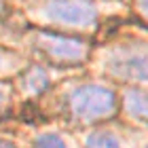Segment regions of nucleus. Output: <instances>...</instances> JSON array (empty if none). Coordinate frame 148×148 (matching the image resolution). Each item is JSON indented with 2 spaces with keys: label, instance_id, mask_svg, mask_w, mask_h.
<instances>
[{
  "label": "nucleus",
  "instance_id": "obj_1",
  "mask_svg": "<svg viewBox=\"0 0 148 148\" xmlns=\"http://www.w3.org/2000/svg\"><path fill=\"white\" fill-rule=\"evenodd\" d=\"M70 108L80 119H104L114 110V93L106 87L85 85L70 95Z\"/></svg>",
  "mask_w": 148,
  "mask_h": 148
},
{
  "label": "nucleus",
  "instance_id": "obj_2",
  "mask_svg": "<svg viewBox=\"0 0 148 148\" xmlns=\"http://www.w3.org/2000/svg\"><path fill=\"white\" fill-rule=\"evenodd\" d=\"M36 47L45 51L49 57L55 62H80L87 55V45L76 38H66L62 34H53V32H38L36 34Z\"/></svg>",
  "mask_w": 148,
  "mask_h": 148
},
{
  "label": "nucleus",
  "instance_id": "obj_3",
  "mask_svg": "<svg viewBox=\"0 0 148 148\" xmlns=\"http://www.w3.org/2000/svg\"><path fill=\"white\" fill-rule=\"evenodd\" d=\"M47 13L53 21L68 25H89L95 19V9L85 0H51Z\"/></svg>",
  "mask_w": 148,
  "mask_h": 148
},
{
  "label": "nucleus",
  "instance_id": "obj_4",
  "mask_svg": "<svg viewBox=\"0 0 148 148\" xmlns=\"http://www.w3.org/2000/svg\"><path fill=\"white\" fill-rule=\"evenodd\" d=\"M127 108L133 116L144 119L146 116V97L142 91H129L127 93Z\"/></svg>",
  "mask_w": 148,
  "mask_h": 148
},
{
  "label": "nucleus",
  "instance_id": "obj_5",
  "mask_svg": "<svg viewBox=\"0 0 148 148\" xmlns=\"http://www.w3.org/2000/svg\"><path fill=\"white\" fill-rule=\"evenodd\" d=\"M87 148H121V146H119V140L114 136L97 131V133H91L87 138Z\"/></svg>",
  "mask_w": 148,
  "mask_h": 148
},
{
  "label": "nucleus",
  "instance_id": "obj_6",
  "mask_svg": "<svg viewBox=\"0 0 148 148\" xmlns=\"http://www.w3.org/2000/svg\"><path fill=\"white\" fill-rule=\"evenodd\" d=\"M47 83H49V78L45 76V72L40 68H32L23 76V85H25V89H30V91H40L42 87H47Z\"/></svg>",
  "mask_w": 148,
  "mask_h": 148
},
{
  "label": "nucleus",
  "instance_id": "obj_7",
  "mask_svg": "<svg viewBox=\"0 0 148 148\" xmlns=\"http://www.w3.org/2000/svg\"><path fill=\"white\" fill-rule=\"evenodd\" d=\"M36 148H66V144L55 133H45L36 140Z\"/></svg>",
  "mask_w": 148,
  "mask_h": 148
},
{
  "label": "nucleus",
  "instance_id": "obj_8",
  "mask_svg": "<svg viewBox=\"0 0 148 148\" xmlns=\"http://www.w3.org/2000/svg\"><path fill=\"white\" fill-rule=\"evenodd\" d=\"M0 148H15L13 144H6V142H0Z\"/></svg>",
  "mask_w": 148,
  "mask_h": 148
},
{
  "label": "nucleus",
  "instance_id": "obj_9",
  "mask_svg": "<svg viewBox=\"0 0 148 148\" xmlns=\"http://www.w3.org/2000/svg\"><path fill=\"white\" fill-rule=\"evenodd\" d=\"M2 102H4V95H2V91H0V108H2Z\"/></svg>",
  "mask_w": 148,
  "mask_h": 148
}]
</instances>
